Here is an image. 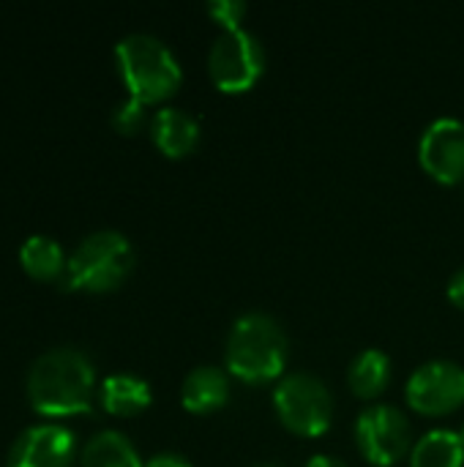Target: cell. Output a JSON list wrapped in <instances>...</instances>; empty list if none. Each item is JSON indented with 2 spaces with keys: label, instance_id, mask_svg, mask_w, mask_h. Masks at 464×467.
Returning a JSON list of instances; mask_svg holds the SVG:
<instances>
[{
  "label": "cell",
  "instance_id": "cell-8",
  "mask_svg": "<svg viewBox=\"0 0 464 467\" xmlns=\"http://www.w3.org/2000/svg\"><path fill=\"white\" fill-rule=\"evenodd\" d=\"M405 397L421 416H449L464 405V369L454 361H429L410 375Z\"/></svg>",
  "mask_w": 464,
  "mask_h": 467
},
{
  "label": "cell",
  "instance_id": "cell-6",
  "mask_svg": "<svg viewBox=\"0 0 464 467\" xmlns=\"http://www.w3.org/2000/svg\"><path fill=\"white\" fill-rule=\"evenodd\" d=\"M265 71V49L249 30H230L216 38L208 55V74L222 93H246Z\"/></svg>",
  "mask_w": 464,
  "mask_h": 467
},
{
  "label": "cell",
  "instance_id": "cell-22",
  "mask_svg": "<svg viewBox=\"0 0 464 467\" xmlns=\"http://www.w3.org/2000/svg\"><path fill=\"white\" fill-rule=\"evenodd\" d=\"M306 467H347L339 457H328V454H317V457H312L309 460V465Z\"/></svg>",
  "mask_w": 464,
  "mask_h": 467
},
{
  "label": "cell",
  "instance_id": "cell-2",
  "mask_svg": "<svg viewBox=\"0 0 464 467\" xmlns=\"http://www.w3.org/2000/svg\"><path fill=\"white\" fill-rule=\"evenodd\" d=\"M224 358L227 372L249 386L282 380L287 367V337L271 315L249 312L235 320Z\"/></svg>",
  "mask_w": 464,
  "mask_h": 467
},
{
  "label": "cell",
  "instance_id": "cell-9",
  "mask_svg": "<svg viewBox=\"0 0 464 467\" xmlns=\"http://www.w3.org/2000/svg\"><path fill=\"white\" fill-rule=\"evenodd\" d=\"M74 460L77 435L57 421H41L14 438L5 467H71Z\"/></svg>",
  "mask_w": 464,
  "mask_h": 467
},
{
  "label": "cell",
  "instance_id": "cell-23",
  "mask_svg": "<svg viewBox=\"0 0 464 467\" xmlns=\"http://www.w3.org/2000/svg\"><path fill=\"white\" fill-rule=\"evenodd\" d=\"M459 438H462V443H464V424H462V430H459Z\"/></svg>",
  "mask_w": 464,
  "mask_h": 467
},
{
  "label": "cell",
  "instance_id": "cell-24",
  "mask_svg": "<svg viewBox=\"0 0 464 467\" xmlns=\"http://www.w3.org/2000/svg\"><path fill=\"white\" fill-rule=\"evenodd\" d=\"M257 467H276V465H257Z\"/></svg>",
  "mask_w": 464,
  "mask_h": 467
},
{
  "label": "cell",
  "instance_id": "cell-13",
  "mask_svg": "<svg viewBox=\"0 0 464 467\" xmlns=\"http://www.w3.org/2000/svg\"><path fill=\"white\" fill-rule=\"evenodd\" d=\"M79 467H145V462L123 432L101 430L82 446Z\"/></svg>",
  "mask_w": 464,
  "mask_h": 467
},
{
  "label": "cell",
  "instance_id": "cell-17",
  "mask_svg": "<svg viewBox=\"0 0 464 467\" xmlns=\"http://www.w3.org/2000/svg\"><path fill=\"white\" fill-rule=\"evenodd\" d=\"M410 467H464V443L459 432L435 430L424 435L410 451Z\"/></svg>",
  "mask_w": 464,
  "mask_h": 467
},
{
  "label": "cell",
  "instance_id": "cell-10",
  "mask_svg": "<svg viewBox=\"0 0 464 467\" xmlns=\"http://www.w3.org/2000/svg\"><path fill=\"white\" fill-rule=\"evenodd\" d=\"M418 159L429 178L454 186L464 181V123L457 118H438L427 126L418 142Z\"/></svg>",
  "mask_w": 464,
  "mask_h": 467
},
{
  "label": "cell",
  "instance_id": "cell-14",
  "mask_svg": "<svg viewBox=\"0 0 464 467\" xmlns=\"http://www.w3.org/2000/svg\"><path fill=\"white\" fill-rule=\"evenodd\" d=\"M101 405L112 416H137L150 405V386L137 375H109L101 383Z\"/></svg>",
  "mask_w": 464,
  "mask_h": 467
},
{
  "label": "cell",
  "instance_id": "cell-15",
  "mask_svg": "<svg viewBox=\"0 0 464 467\" xmlns=\"http://www.w3.org/2000/svg\"><path fill=\"white\" fill-rule=\"evenodd\" d=\"M19 263L22 268L38 279V282H57L66 274L68 257L63 254V246L49 235H30L19 246Z\"/></svg>",
  "mask_w": 464,
  "mask_h": 467
},
{
  "label": "cell",
  "instance_id": "cell-11",
  "mask_svg": "<svg viewBox=\"0 0 464 467\" xmlns=\"http://www.w3.org/2000/svg\"><path fill=\"white\" fill-rule=\"evenodd\" d=\"M150 137L167 159H183L200 142V123L186 109L161 107L150 120Z\"/></svg>",
  "mask_w": 464,
  "mask_h": 467
},
{
  "label": "cell",
  "instance_id": "cell-18",
  "mask_svg": "<svg viewBox=\"0 0 464 467\" xmlns=\"http://www.w3.org/2000/svg\"><path fill=\"white\" fill-rule=\"evenodd\" d=\"M112 126L120 134H137L145 126V104L137 99H126L112 109Z\"/></svg>",
  "mask_w": 464,
  "mask_h": 467
},
{
  "label": "cell",
  "instance_id": "cell-12",
  "mask_svg": "<svg viewBox=\"0 0 464 467\" xmlns=\"http://www.w3.org/2000/svg\"><path fill=\"white\" fill-rule=\"evenodd\" d=\"M183 408L197 416L216 413L230 400V378L219 367H197L186 375L180 389Z\"/></svg>",
  "mask_w": 464,
  "mask_h": 467
},
{
  "label": "cell",
  "instance_id": "cell-3",
  "mask_svg": "<svg viewBox=\"0 0 464 467\" xmlns=\"http://www.w3.org/2000/svg\"><path fill=\"white\" fill-rule=\"evenodd\" d=\"M115 60L120 79L129 88V99H137L145 107L170 99L180 88L183 71L178 57L150 33L123 36L115 44Z\"/></svg>",
  "mask_w": 464,
  "mask_h": 467
},
{
  "label": "cell",
  "instance_id": "cell-7",
  "mask_svg": "<svg viewBox=\"0 0 464 467\" xmlns=\"http://www.w3.org/2000/svg\"><path fill=\"white\" fill-rule=\"evenodd\" d=\"M356 443L366 462L375 467L397 465L410 451V421L394 405H375L358 416Z\"/></svg>",
  "mask_w": 464,
  "mask_h": 467
},
{
  "label": "cell",
  "instance_id": "cell-21",
  "mask_svg": "<svg viewBox=\"0 0 464 467\" xmlns=\"http://www.w3.org/2000/svg\"><path fill=\"white\" fill-rule=\"evenodd\" d=\"M449 298H451L459 309H464V268L462 271H457L454 279L449 282Z\"/></svg>",
  "mask_w": 464,
  "mask_h": 467
},
{
  "label": "cell",
  "instance_id": "cell-4",
  "mask_svg": "<svg viewBox=\"0 0 464 467\" xmlns=\"http://www.w3.org/2000/svg\"><path fill=\"white\" fill-rule=\"evenodd\" d=\"M134 268V249L118 230H96L85 235L68 254L63 287L85 293H109L126 282Z\"/></svg>",
  "mask_w": 464,
  "mask_h": 467
},
{
  "label": "cell",
  "instance_id": "cell-16",
  "mask_svg": "<svg viewBox=\"0 0 464 467\" xmlns=\"http://www.w3.org/2000/svg\"><path fill=\"white\" fill-rule=\"evenodd\" d=\"M388 383H391V358L383 350L369 348L358 353L356 361L350 364V389L356 397L375 400L388 389Z\"/></svg>",
  "mask_w": 464,
  "mask_h": 467
},
{
  "label": "cell",
  "instance_id": "cell-19",
  "mask_svg": "<svg viewBox=\"0 0 464 467\" xmlns=\"http://www.w3.org/2000/svg\"><path fill=\"white\" fill-rule=\"evenodd\" d=\"M208 14L213 16V22L219 27H224V33H230V30H241L246 5L238 0H213V3H208Z\"/></svg>",
  "mask_w": 464,
  "mask_h": 467
},
{
  "label": "cell",
  "instance_id": "cell-1",
  "mask_svg": "<svg viewBox=\"0 0 464 467\" xmlns=\"http://www.w3.org/2000/svg\"><path fill=\"white\" fill-rule=\"evenodd\" d=\"M27 402L46 419L79 416L93 408L96 367L79 348H49L27 369Z\"/></svg>",
  "mask_w": 464,
  "mask_h": 467
},
{
  "label": "cell",
  "instance_id": "cell-5",
  "mask_svg": "<svg viewBox=\"0 0 464 467\" xmlns=\"http://www.w3.org/2000/svg\"><path fill=\"white\" fill-rule=\"evenodd\" d=\"M279 421L298 438H320L334 419V400L323 380L309 372H293L273 391Z\"/></svg>",
  "mask_w": 464,
  "mask_h": 467
},
{
  "label": "cell",
  "instance_id": "cell-20",
  "mask_svg": "<svg viewBox=\"0 0 464 467\" xmlns=\"http://www.w3.org/2000/svg\"><path fill=\"white\" fill-rule=\"evenodd\" d=\"M145 467H191V462L183 457V454H175V451H161L156 457H150Z\"/></svg>",
  "mask_w": 464,
  "mask_h": 467
}]
</instances>
